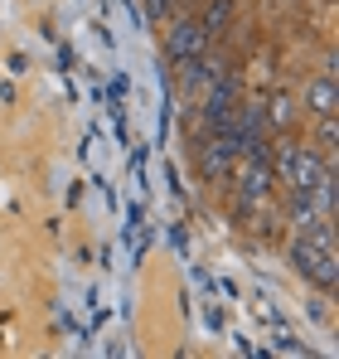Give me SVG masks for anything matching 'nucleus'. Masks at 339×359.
<instances>
[{
    "mask_svg": "<svg viewBox=\"0 0 339 359\" xmlns=\"http://www.w3.org/2000/svg\"><path fill=\"white\" fill-rule=\"evenodd\" d=\"M291 267L305 277V282H315V287H325V292H335L339 282V262H335V248L320 238H300L291 243Z\"/></svg>",
    "mask_w": 339,
    "mask_h": 359,
    "instance_id": "obj_1",
    "label": "nucleus"
},
{
    "mask_svg": "<svg viewBox=\"0 0 339 359\" xmlns=\"http://www.w3.org/2000/svg\"><path fill=\"white\" fill-rule=\"evenodd\" d=\"M237 136L233 131H209V141L199 146V170H204V180H214V184H223L228 175H233V165H237Z\"/></svg>",
    "mask_w": 339,
    "mask_h": 359,
    "instance_id": "obj_2",
    "label": "nucleus"
},
{
    "mask_svg": "<svg viewBox=\"0 0 339 359\" xmlns=\"http://www.w3.org/2000/svg\"><path fill=\"white\" fill-rule=\"evenodd\" d=\"M237 170V199H242V209H262L267 204V194H272V165H267V156H247L242 165H233Z\"/></svg>",
    "mask_w": 339,
    "mask_h": 359,
    "instance_id": "obj_3",
    "label": "nucleus"
},
{
    "mask_svg": "<svg viewBox=\"0 0 339 359\" xmlns=\"http://www.w3.org/2000/svg\"><path fill=\"white\" fill-rule=\"evenodd\" d=\"M233 112H237V88H233V78L219 73L204 88V121H209V131H228L233 126Z\"/></svg>",
    "mask_w": 339,
    "mask_h": 359,
    "instance_id": "obj_4",
    "label": "nucleus"
},
{
    "mask_svg": "<svg viewBox=\"0 0 339 359\" xmlns=\"http://www.w3.org/2000/svg\"><path fill=\"white\" fill-rule=\"evenodd\" d=\"M204 49H209V34H204V25H199V20H179V25L165 34V59L170 63L194 59V54H204Z\"/></svg>",
    "mask_w": 339,
    "mask_h": 359,
    "instance_id": "obj_5",
    "label": "nucleus"
},
{
    "mask_svg": "<svg viewBox=\"0 0 339 359\" xmlns=\"http://www.w3.org/2000/svg\"><path fill=\"white\" fill-rule=\"evenodd\" d=\"M330 170V156H320V151H310V146H296V161H291V189H300V194H310L320 180Z\"/></svg>",
    "mask_w": 339,
    "mask_h": 359,
    "instance_id": "obj_6",
    "label": "nucleus"
},
{
    "mask_svg": "<svg viewBox=\"0 0 339 359\" xmlns=\"http://www.w3.org/2000/svg\"><path fill=\"white\" fill-rule=\"evenodd\" d=\"M300 102H305V112H310V117H330V112L339 107V88H335V78H330V73L310 78V83H305V93H300Z\"/></svg>",
    "mask_w": 339,
    "mask_h": 359,
    "instance_id": "obj_7",
    "label": "nucleus"
},
{
    "mask_svg": "<svg viewBox=\"0 0 339 359\" xmlns=\"http://www.w3.org/2000/svg\"><path fill=\"white\" fill-rule=\"evenodd\" d=\"M228 15H233V0H214V5H209V15H204V20H199V25H204V34H209V39H214V34H223Z\"/></svg>",
    "mask_w": 339,
    "mask_h": 359,
    "instance_id": "obj_8",
    "label": "nucleus"
},
{
    "mask_svg": "<svg viewBox=\"0 0 339 359\" xmlns=\"http://www.w3.org/2000/svg\"><path fill=\"white\" fill-rule=\"evenodd\" d=\"M272 350H277V355H310V350H305V345H300V340H296L286 325H277V335H272Z\"/></svg>",
    "mask_w": 339,
    "mask_h": 359,
    "instance_id": "obj_9",
    "label": "nucleus"
},
{
    "mask_svg": "<svg viewBox=\"0 0 339 359\" xmlns=\"http://www.w3.org/2000/svg\"><path fill=\"white\" fill-rule=\"evenodd\" d=\"M267 117H272V126H291V121H296V102H291V97H277Z\"/></svg>",
    "mask_w": 339,
    "mask_h": 359,
    "instance_id": "obj_10",
    "label": "nucleus"
},
{
    "mask_svg": "<svg viewBox=\"0 0 339 359\" xmlns=\"http://www.w3.org/2000/svg\"><path fill=\"white\" fill-rule=\"evenodd\" d=\"M335 141H339V126H335V112H330V117H320V156H330Z\"/></svg>",
    "mask_w": 339,
    "mask_h": 359,
    "instance_id": "obj_11",
    "label": "nucleus"
},
{
    "mask_svg": "<svg viewBox=\"0 0 339 359\" xmlns=\"http://www.w3.org/2000/svg\"><path fill=\"white\" fill-rule=\"evenodd\" d=\"M174 5H179V0H146V15H151V20H170Z\"/></svg>",
    "mask_w": 339,
    "mask_h": 359,
    "instance_id": "obj_12",
    "label": "nucleus"
}]
</instances>
